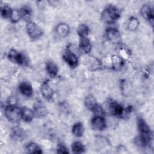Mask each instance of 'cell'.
<instances>
[{
	"mask_svg": "<svg viewBox=\"0 0 154 154\" xmlns=\"http://www.w3.org/2000/svg\"><path fill=\"white\" fill-rule=\"evenodd\" d=\"M69 31L70 28L69 25L65 23H61L56 27V32L61 37H64L67 35L69 33Z\"/></svg>",
	"mask_w": 154,
	"mask_h": 154,
	"instance_id": "9a60e30c",
	"label": "cell"
},
{
	"mask_svg": "<svg viewBox=\"0 0 154 154\" xmlns=\"http://www.w3.org/2000/svg\"><path fill=\"white\" fill-rule=\"evenodd\" d=\"M112 64L114 65V67L116 68L117 67H121L122 64V59L117 56L114 57V58H112Z\"/></svg>",
	"mask_w": 154,
	"mask_h": 154,
	"instance_id": "f1b7e54d",
	"label": "cell"
},
{
	"mask_svg": "<svg viewBox=\"0 0 154 154\" xmlns=\"http://www.w3.org/2000/svg\"><path fill=\"white\" fill-rule=\"evenodd\" d=\"M34 116V113L32 109L28 108L23 107L22 108V119L26 122H31Z\"/></svg>",
	"mask_w": 154,
	"mask_h": 154,
	"instance_id": "e0dca14e",
	"label": "cell"
},
{
	"mask_svg": "<svg viewBox=\"0 0 154 154\" xmlns=\"http://www.w3.org/2000/svg\"><path fill=\"white\" fill-rule=\"evenodd\" d=\"M139 25V21L137 19V18L132 17L131 19H129L128 24V28L131 31H134L135 30Z\"/></svg>",
	"mask_w": 154,
	"mask_h": 154,
	"instance_id": "484cf974",
	"label": "cell"
},
{
	"mask_svg": "<svg viewBox=\"0 0 154 154\" xmlns=\"http://www.w3.org/2000/svg\"><path fill=\"white\" fill-rule=\"evenodd\" d=\"M26 28L28 36L32 39L38 38L43 35V32L42 28L31 20L27 22Z\"/></svg>",
	"mask_w": 154,
	"mask_h": 154,
	"instance_id": "277c9868",
	"label": "cell"
},
{
	"mask_svg": "<svg viewBox=\"0 0 154 154\" xmlns=\"http://www.w3.org/2000/svg\"><path fill=\"white\" fill-rule=\"evenodd\" d=\"M137 126L140 135L135 139V143L141 147L149 146L152 141V132L150 127L141 117L137 119Z\"/></svg>",
	"mask_w": 154,
	"mask_h": 154,
	"instance_id": "6da1fadb",
	"label": "cell"
},
{
	"mask_svg": "<svg viewBox=\"0 0 154 154\" xmlns=\"http://www.w3.org/2000/svg\"><path fill=\"white\" fill-rule=\"evenodd\" d=\"M32 110L34 111V116L37 117H45L48 113L45 105L41 100H37L34 103Z\"/></svg>",
	"mask_w": 154,
	"mask_h": 154,
	"instance_id": "30bf717a",
	"label": "cell"
},
{
	"mask_svg": "<svg viewBox=\"0 0 154 154\" xmlns=\"http://www.w3.org/2000/svg\"><path fill=\"white\" fill-rule=\"evenodd\" d=\"M63 59L65 62L72 68H75L78 64V57L69 50H67L63 56Z\"/></svg>",
	"mask_w": 154,
	"mask_h": 154,
	"instance_id": "ba28073f",
	"label": "cell"
},
{
	"mask_svg": "<svg viewBox=\"0 0 154 154\" xmlns=\"http://www.w3.org/2000/svg\"><path fill=\"white\" fill-rule=\"evenodd\" d=\"M11 135L15 140H22L24 138L25 133L20 128L14 127L11 129Z\"/></svg>",
	"mask_w": 154,
	"mask_h": 154,
	"instance_id": "ffe728a7",
	"label": "cell"
},
{
	"mask_svg": "<svg viewBox=\"0 0 154 154\" xmlns=\"http://www.w3.org/2000/svg\"><path fill=\"white\" fill-rule=\"evenodd\" d=\"M19 90L23 95L26 97H30L32 94V87L28 82H21L19 85Z\"/></svg>",
	"mask_w": 154,
	"mask_h": 154,
	"instance_id": "4fadbf2b",
	"label": "cell"
},
{
	"mask_svg": "<svg viewBox=\"0 0 154 154\" xmlns=\"http://www.w3.org/2000/svg\"><path fill=\"white\" fill-rule=\"evenodd\" d=\"M106 36L110 42L114 43L119 42L121 38L119 31L114 28H109L106 30Z\"/></svg>",
	"mask_w": 154,
	"mask_h": 154,
	"instance_id": "7c38bea8",
	"label": "cell"
},
{
	"mask_svg": "<svg viewBox=\"0 0 154 154\" xmlns=\"http://www.w3.org/2000/svg\"><path fill=\"white\" fill-rule=\"evenodd\" d=\"M8 59L19 65H25L26 63V59L23 54L15 49H11L8 54Z\"/></svg>",
	"mask_w": 154,
	"mask_h": 154,
	"instance_id": "5b68a950",
	"label": "cell"
},
{
	"mask_svg": "<svg viewBox=\"0 0 154 154\" xmlns=\"http://www.w3.org/2000/svg\"><path fill=\"white\" fill-rule=\"evenodd\" d=\"M7 119L13 122H16L22 119V109L16 105H8L4 109Z\"/></svg>",
	"mask_w": 154,
	"mask_h": 154,
	"instance_id": "3957f363",
	"label": "cell"
},
{
	"mask_svg": "<svg viewBox=\"0 0 154 154\" xmlns=\"http://www.w3.org/2000/svg\"><path fill=\"white\" fill-rule=\"evenodd\" d=\"M40 92L44 98L51 100L52 98L54 91L48 80L44 81L40 85Z\"/></svg>",
	"mask_w": 154,
	"mask_h": 154,
	"instance_id": "52a82bcc",
	"label": "cell"
},
{
	"mask_svg": "<svg viewBox=\"0 0 154 154\" xmlns=\"http://www.w3.org/2000/svg\"><path fill=\"white\" fill-rule=\"evenodd\" d=\"M88 32L89 28L85 24H81L77 28V33L81 38L87 37Z\"/></svg>",
	"mask_w": 154,
	"mask_h": 154,
	"instance_id": "cb8c5ba5",
	"label": "cell"
},
{
	"mask_svg": "<svg viewBox=\"0 0 154 154\" xmlns=\"http://www.w3.org/2000/svg\"><path fill=\"white\" fill-rule=\"evenodd\" d=\"M21 19V16L19 10H13L11 17L10 19L13 23H16L18 22Z\"/></svg>",
	"mask_w": 154,
	"mask_h": 154,
	"instance_id": "4316f807",
	"label": "cell"
},
{
	"mask_svg": "<svg viewBox=\"0 0 154 154\" xmlns=\"http://www.w3.org/2000/svg\"><path fill=\"white\" fill-rule=\"evenodd\" d=\"M120 16L119 10L112 5H108L102 11V19L107 23H112L116 21Z\"/></svg>",
	"mask_w": 154,
	"mask_h": 154,
	"instance_id": "7a4b0ae2",
	"label": "cell"
},
{
	"mask_svg": "<svg viewBox=\"0 0 154 154\" xmlns=\"http://www.w3.org/2000/svg\"><path fill=\"white\" fill-rule=\"evenodd\" d=\"M94 116H102L103 117L105 115V111L103 109V108L99 105L98 104L96 105V106L94 107V108L93 109V111Z\"/></svg>",
	"mask_w": 154,
	"mask_h": 154,
	"instance_id": "83f0119b",
	"label": "cell"
},
{
	"mask_svg": "<svg viewBox=\"0 0 154 154\" xmlns=\"http://www.w3.org/2000/svg\"><path fill=\"white\" fill-rule=\"evenodd\" d=\"M26 152L28 153H42V151L38 145L34 142L28 143L25 147Z\"/></svg>",
	"mask_w": 154,
	"mask_h": 154,
	"instance_id": "44dd1931",
	"label": "cell"
},
{
	"mask_svg": "<svg viewBox=\"0 0 154 154\" xmlns=\"http://www.w3.org/2000/svg\"><path fill=\"white\" fill-rule=\"evenodd\" d=\"M79 49L84 54H88L90 52L91 49V44L90 40L87 37L81 38L79 43Z\"/></svg>",
	"mask_w": 154,
	"mask_h": 154,
	"instance_id": "5bb4252c",
	"label": "cell"
},
{
	"mask_svg": "<svg viewBox=\"0 0 154 154\" xmlns=\"http://www.w3.org/2000/svg\"><path fill=\"white\" fill-rule=\"evenodd\" d=\"M72 149L74 153H82L85 152V147L80 141H75L72 145Z\"/></svg>",
	"mask_w": 154,
	"mask_h": 154,
	"instance_id": "603a6c76",
	"label": "cell"
},
{
	"mask_svg": "<svg viewBox=\"0 0 154 154\" xmlns=\"http://www.w3.org/2000/svg\"><path fill=\"white\" fill-rule=\"evenodd\" d=\"M72 134L76 137H82L84 132V128L82 123L81 122H77L75 123L72 127Z\"/></svg>",
	"mask_w": 154,
	"mask_h": 154,
	"instance_id": "d6986e66",
	"label": "cell"
},
{
	"mask_svg": "<svg viewBox=\"0 0 154 154\" xmlns=\"http://www.w3.org/2000/svg\"><path fill=\"white\" fill-rule=\"evenodd\" d=\"M109 110L111 114L117 117H120L126 115L125 108H124L120 104L115 102H111L109 103Z\"/></svg>",
	"mask_w": 154,
	"mask_h": 154,
	"instance_id": "9c48e42d",
	"label": "cell"
},
{
	"mask_svg": "<svg viewBox=\"0 0 154 154\" xmlns=\"http://www.w3.org/2000/svg\"><path fill=\"white\" fill-rule=\"evenodd\" d=\"M19 10L21 16V18L27 21V22L31 20V17L32 15V10L29 6L24 5L22 7H21Z\"/></svg>",
	"mask_w": 154,
	"mask_h": 154,
	"instance_id": "ac0fdd59",
	"label": "cell"
},
{
	"mask_svg": "<svg viewBox=\"0 0 154 154\" xmlns=\"http://www.w3.org/2000/svg\"><path fill=\"white\" fill-rule=\"evenodd\" d=\"M13 10L7 5H1V14L4 18H10Z\"/></svg>",
	"mask_w": 154,
	"mask_h": 154,
	"instance_id": "d4e9b609",
	"label": "cell"
},
{
	"mask_svg": "<svg viewBox=\"0 0 154 154\" xmlns=\"http://www.w3.org/2000/svg\"><path fill=\"white\" fill-rule=\"evenodd\" d=\"M140 12L142 17L147 20L152 26H153L154 19L153 8L148 4H144L141 8Z\"/></svg>",
	"mask_w": 154,
	"mask_h": 154,
	"instance_id": "8992f818",
	"label": "cell"
},
{
	"mask_svg": "<svg viewBox=\"0 0 154 154\" xmlns=\"http://www.w3.org/2000/svg\"><path fill=\"white\" fill-rule=\"evenodd\" d=\"M57 152L58 153H68L67 148L62 144H59L57 148Z\"/></svg>",
	"mask_w": 154,
	"mask_h": 154,
	"instance_id": "f546056e",
	"label": "cell"
},
{
	"mask_svg": "<svg viewBox=\"0 0 154 154\" xmlns=\"http://www.w3.org/2000/svg\"><path fill=\"white\" fill-rule=\"evenodd\" d=\"M46 69L48 75L51 78H55L58 72V66L52 61H48L46 63Z\"/></svg>",
	"mask_w": 154,
	"mask_h": 154,
	"instance_id": "2e32d148",
	"label": "cell"
},
{
	"mask_svg": "<svg viewBox=\"0 0 154 154\" xmlns=\"http://www.w3.org/2000/svg\"><path fill=\"white\" fill-rule=\"evenodd\" d=\"M91 124L93 129L96 131H102L106 126L105 120L102 116H94L91 121Z\"/></svg>",
	"mask_w": 154,
	"mask_h": 154,
	"instance_id": "8fae6325",
	"label": "cell"
},
{
	"mask_svg": "<svg viewBox=\"0 0 154 154\" xmlns=\"http://www.w3.org/2000/svg\"><path fill=\"white\" fill-rule=\"evenodd\" d=\"M84 103L85 106L91 111H93V109L97 104L95 97L91 94H90L86 96L84 100Z\"/></svg>",
	"mask_w": 154,
	"mask_h": 154,
	"instance_id": "7402d4cb",
	"label": "cell"
}]
</instances>
